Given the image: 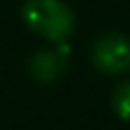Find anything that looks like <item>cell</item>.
<instances>
[{
    "label": "cell",
    "mask_w": 130,
    "mask_h": 130,
    "mask_svg": "<svg viewBox=\"0 0 130 130\" xmlns=\"http://www.w3.org/2000/svg\"><path fill=\"white\" fill-rule=\"evenodd\" d=\"M22 20L30 30L53 43H63L75 28V14L63 0H26Z\"/></svg>",
    "instance_id": "1"
},
{
    "label": "cell",
    "mask_w": 130,
    "mask_h": 130,
    "mask_svg": "<svg viewBox=\"0 0 130 130\" xmlns=\"http://www.w3.org/2000/svg\"><path fill=\"white\" fill-rule=\"evenodd\" d=\"M91 61L100 73L110 77L130 71V39L122 32H106L93 41Z\"/></svg>",
    "instance_id": "2"
},
{
    "label": "cell",
    "mask_w": 130,
    "mask_h": 130,
    "mask_svg": "<svg viewBox=\"0 0 130 130\" xmlns=\"http://www.w3.org/2000/svg\"><path fill=\"white\" fill-rule=\"evenodd\" d=\"M65 69H67V61L65 55H61L59 51H39L28 61L30 75L43 83H51L59 79L65 73Z\"/></svg>",
    "instance_id": "3"
},
{
    "label": "cell",
    "mask_w": 130,
    "mask_h": 130,
    "mask_svg": "<svg viewBox=\"0 0 130 130\" xmlns=\"http://www.w3.org/2000/svg\"><path fill=\"white\" fill-rule=\"evenodd\" d=\"M112 108L120 120L130 122V79L116 87L112 95Z\"/></svg>",
    "instance_id": "4"
}]
</instances>
